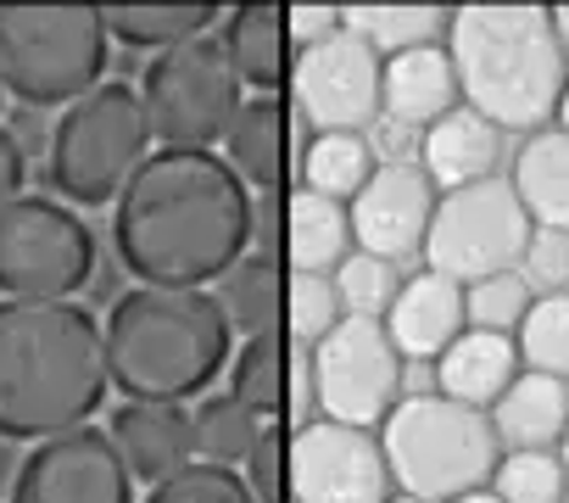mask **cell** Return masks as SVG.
<instances>
[{"mask_svg":"<svg viewBox=\"0 0 569 503\" xmlns=\"http://www.w3.org/2000/svg\"><path fill=\"white\" fill-rule=\"evenodd\" d=\"M391 503H419V497H408V492H402V497H391Z\"/></svg>","mask_w":569,"mask_h":503,"instance_id":"obj_46","label":"cell"},{"mask_svg":"<svg viewBox=\"0 0 569 503\" xmlns=\"http://www.w3.org/2000/svg\"><path fill=\"white\" fill-rule=\"evenodd\" d=\"M536 7H547V0H536ZM552 7H558V0H552Z\"/></svg>","mask_w":569,"mask_h":503,"instance_id":"obj_47","label":"cell"},{"mask_svg":"<svg viewBox=\"0 0 569 503\" xmlns=\"http://www.w3.org/2000/svg\"><path fill=\"white\" fill-rule=\"evenodd\" d=\"M341 319H347V303H341L336 275H291L284 280V325H291L297 347L325 342Z\"/></svg>","mask_w":569,"mask_h":503,"instance_id":"obj_34","label":"cell"},{"mask_svg":"<svg viewBox=\"0 0 569 503\" xmlns=\"http://www.w3.org/2000/svg\"><path fill=\"white\" fill-rule=\"evenodd\" d=\"M23 174H29V162H23L18 135H12V129H0V207H7L12 196H23Z\"/></svg>","mask_w":569,"mask_h":503,"instance_id":"obj_41","label":"cell"},{"mask_svg":"<svg viewBox=\"0 0 569 503\" xmlns=\"http://www.w3.org/2000/svg\"><path fill=\"white\" fill-rule=\"evenodd\" d=\"M558 129H569V85H563V101H558V118H552Z\"/></svg>","mask_w":569,"mask_h":503,"instance_id":"obj_44","label":"cell"},{"mask_svg":"<svg viewBox=\"0 0 569 503\" xmlns=\"http://www.w3.org/2000/svg\"><path fill=\"white\" fill-rule=\"evenodd\" d=\"M240 73L223 51V40L196 34L184 46H168L151 57L140 79V107L151 124V140L162 146H218L240 112Z\"/></svg>","mask_w":569,"mask_h":503,"instance_id":"obj_10","label":"cell"},{"mask_svg":"<svg viewBox=\"0 0 569 503\" xmlns=\"http://www.w3.org/2000/svg\"><path fill=\"white\" fill-rule=\"evenodd\" d=\"M380 73L386 57L358 34V29H336L313 46L297 51L291 62V107L319 129H369L380 124Z\"/></svg>","mask_w":569,"mask_h":503,"instance_id":"obj_12","label":"cell"},{"mask_svg":"<svg viewBox=\"0 0 569 503\" xmlns=\"http://www.w3.org/2000/svg\"><path fill=\"white\" fill-rule=\"evenodd\" d=\"M279 251L291 275H336L352 251V213L336 196L319 190H291L284 196V218H279Z\"/></svg>","mask_w":569,"mask_h":503,"instance_id":"obj_21","label":"cell"},{"mask_svg":"<svg viewBox=\"0 0 569 503\" xmlns=\"http://www.w3.org/2000/svg\"><path fill=\"white\" fill-rule=\"evenodd\" d=\"M151 157V124L140 107V90L123 79H107L84 90L73 107H62L46 151V179L57 201L73 207H107L134 179V168Z\"/></svg>","mask_w":569,"mask_h":503,"instance_id":"obj_7","label":"cell"},{"mask_svg":"<svg viewBox=\"0 0 569 503\" xmlns=\"http://www.w3.org/2000/svg\"><path fill=\"white\" fill-rule=\"evenodd\" d=\"M96 275V235L57 196H12L0 207V297L68 303Z\"/></svg>","mask_w":569,"mask_h":503,"instance_id":"obj_9","label":"cell"},{"mask_svg":"<svg viewBox=\"0 0 569 503\" xmlns=\"http://www.w3.org/2000/svg\"><path fill=\"white\" fill-rule=\"evenodd\" d=\"M291 118H297V107L279 90L240 101V112L223 135V157L251 190H279L284 185V168H291Z\"/></svg>","mask_w":569,"mask_h":503,"instance_id":"obj_19","label":"cell"},{"mask_svg":"<svg viewBox=\"0 0 569 503\" xmlns=\"http://www.w3.org/2000/svg\"><path fill=\"white\" fill-rule=\"evenodd\" d=\"M341 18L380 57H397V51L447 40V18L452 12L441 7V0H352V7H341Z\"/></svg>","mask_w":569,"mask_h":503,"instance_id":"obj_27","label":"cell"},{"mask_svg":"<svg viewBox=\"0 0 569 503\" xmlns=\"http://www.w3.org/2000/svg\"><path fill=\"white\" fill-rule=\"evenodd\" d=\"M519 364L541 369L552 381H569V292H541L525 314V325L513 331Z\"/></svg>","mask_w":569,"mask_h":503,"instance_id":"obj_31","label":"cell"},{"mask_svg":"<svg viewBox=\"0 0 569 503\" xmlns=\"http://www.w3.org/2000/svg\"><path fill=\"white\" fill-rule=\"evenodd\" d=\"M107 331L79 303H0V436L46 442L107 397Z\"/></svg>","mask_w":569,"mask_h":503,"instance_id":"obj_2","label":"cell"},{"mask_svg":"<svg viewBox=\"0 0 569 503\" xmlns=\"http://www.w3.org/2000/svg\"><path fill=\"white\" fill-rule=\"evenodd\" d=\"M291 369H297V353L279 342V331L246 336L240 353L229 358V392H234L251 414L273 420L284 403H291Z\"/></svg>","mask_w":569,"mask_h":503,"instance_id":"obj_28","label":"cell"},{"mask_svg":"<svg viewBox=\"0 0 569 503\" xmlns=\"http://www.w3.org/2000/svg\"><path fill=\"white\" fill-rule=\"evenodd\" d=\"M218 303L229 314V325L240 336H262V331H279V314H284V280L273 269V258H246L223 275L218 286Z\"/></svg>","mask_w":569,"mask_h":503,"instance_id":"obj_30","label":"cell"},{"mask_svg":"<svg viewBox=\"0 0 569 503\" xmlns=\"http://www.w3.org/2000/svg\"><path fill=\"white\" fill-rule=\"evenodd\" d=\"M530 235H536V224H530L513 179L491 174V179L436 196L430 235H425V269H436L458 286H475L486 275L519 269Z\"/></svg>","mask_w":569,"mask_h":503,"instance_id":"obj_8","label":"cell"},{"mask_svg":"<svg viewBox=\"0 0 569 503\" xmlns=\"http://www.w3.org/2000/svg\"><path fill=\"white\" fill-rule=\"evenodd\" d=\"M0 96H7V85H0Z\"/></svg>","mask_w":569,"mask_h":503,"instance_id":"obj_48","label":"cell"},{"mask_svg":"<svg viewBox=\"0 0 569 503\" xmlns=\"http://www.w3.org/2000/svg\"><path fill=\"white\" fill-rule=\"evenodd\" d=\"M380 447L391 464V481L419 503H452L475 486H491L502 442L491 425V408L458 403L447 392H419L391 408L380 425Z\"/></svg>","mask_w":569,"mask_h":503,"instance_id":"obj_5","label":"cell"},{"mask_svg":"<svg viewBox=\"0 0 569 503\" xmlns=\"http://www.w3.org/2000/svg\"><path fill=\"white\" fill-rule=\"evenodd\" d=\"M341 23H347V18H341L336 0H297V7L284 12V40H291V51H302V46L336 34Z\"/></svg>","mask_w":569,"mask_h":503,"instance_id":"obj_40","label":"cell"},{"mask_svg":"<svg viewBox=\"0 0 569 503\" xmlns=\"http://www.w3.org/2000/svg\"><path fill=\"white\" fill-rule=\"evenodd\" d=\"M146 503H257V492L229 464H190V470L157 481Z\"/></svg>","mask_w":569,"mask_h":503,"instance_id":"obj_37","label":"cell"},{"mask_svg":"<svg viewBox=\"0 0 569 503\" xmlns=\"http://www.w3.org/2000/svg\"><path fill=\"white\" fill-rule=\"evenodd\" d=\"M218 40H223L240 85H251L257 96H268V90H279L284 79H291L297 51H291V40H284V12L273 7V0H240Z\"/></svg>","mask_w":569,"mask_h":503,"instance_id":"obj_22","label":"cell"},{"mask_svg":"<svg viewBox=\"0 0 569 503\" xmlns=\"http://www.w3.org/2000/svg\"><path fill=\"white\" fill-rule=\"evenodd\" d=\"M519 347L513 336H497V331H463L441 358H436V392L458 397V403H475V408H491L513 375H519Z\"/></svg>","mask_w":569,"mask_h":503,"instance_id":"obj_23","label":"cell"},{"mask_svg":"<svg viewBox=\"0 0 569 503\" xmlns=\"http://www.w3.org/2000/svg\"><path fill=\"white\" fill-rule=\"evenodd\" d=\"M308 375H313V397H319L325 420H341V425L375 431L402 403V353H397L386 319L347 314L325 342H313Z\"/></svg>","mask_w":569,"mask_h":503,"instance_id":"obj_11","label":"cell"},{"mask_svg":"<svg viewBox=\"0 0 569 503\" xmlns=\"http://www.w3.org/2000/svg\"><path fill=\"white\" fill-rule=\"evenodd\" d=\"M234 325L201 286H134L107 314V369L134 403H184L229 364Z\"/></svg>","mask_w":569,"mask_h":503,"instance_id":"obj_4","label":"cell"},{"mask_svg":"<svg viewBox=\"0 0 569 503\" xmlns=\"http://www.w3.org/2000/svg\"><path fill=\"white\" fill-rule=\"evenodd\" d=\"M257 235L251 185L212 146H162L112 201V246L140 286L223 280Z\"/></svg>","mask_w":569,"mask_h":503,"instance_id":"obj_1","label":"cell"},{"mask_svg":"<svg viewBox=\"0 0 569 503\" xmlns=\"http://www.w3.org/2000/svg\"><path fill=\"white\" fill-rule=\"evenodd\" d=\"M336 286H341V303H347V314H358V319H386L391 314V303H397V292H402V275H397V264H386V258H375V251H347V264L336 269Z\"/></svg>","mask_w":569,"mask_h":503,"instance_id":"obj_36","label":"cell"},{"mask_svg":"<svg viewBox=\"0 0 569 503\" xmlns=\"http://www.w3.org/2000/svg\"><path fill=\"white\" fill-rule=\"evenodd\" d=\"M452 503H502L491 486H475V492H463V497H452Z\"/></svg>","mask_w":569,"mask_h":503,"instance_id":"obj_43","label":"cell"},{"mask_svg":"<svg viewBox=\"0 0 569 503\" xmlns=\"http://www.w3.org/2000/svg\"><path fill=\"white\" fill-rule=\"evenodd\" d=\"M447 57L458 68V96L502 135H530L558 118L569 57L552 7L536 0H463L447 18Z\"/></svg>","mask_w":569,"mask_h":503,"instance_id":"obj_3","label":"cell"},{"mask_svg":"<svg viewBox=\"0 0 569 503\" xmlns=\"http://www.w3.org/2000/svg\"><path fill=\"white\" fill-rule=\"evenodd\" d=\"M12 503H134V475L107 431L73 425L23 458Z\"/></svg>","mask_w":569,"mask_h":503,"instance_id":"obj_14","label":"cell"},{"mask_svg":"<svg viewBox=\"0 0 569 503\" xmlns=\"http://www.w3.org/2000/svg\"><path fill=\"white\" fill-rule=\"evenodd\" d=\"M246 481H251L257 503H291V436H284V425H262V436L246 458Z\"/></svg>","mask_w":569,"mask_h":503,"instance_id":"obj_38","label":"cell"},{"mask_svg":"<svg viewBox=\"0 0 569 503\" xmlns=\"http://www.w3.org/2000/svg\"><path fill=\"white\" fill-rule=\"evenodd\" d=\"M112 447L123 453L129 475H140L146 486L190 470L196 458V414L184 403H123L112 414Z\"/></svg>","mask_w":569,"mask_h":503,"instance_id":"obj_17","label":"cell"},{"mask_svg":"<svg viewBox=\"0 0 569 503\" xmlns=\"http://www.w3.org/2000/svg\"><path fill=\"white\" fill-rule=\"evenodd\" d=\"M497 162H502V129L491 118H480L475 107H463V101L419 135V168L430 174L436 190L491 179Z\"/></svg>","mask_w":569,"mask_h":503,"instance_id":"obj_20","label":"cell"},{"mask_svg":"<svg viewBox=\"0 0 569 503\" xmlns=\"http://www.w3.org/2000/svg\"><path fill=\"white\" fill-rule=\"evenodd\" d=\"M375 140L358 135V129H319L308 146H302V185L319 190V196H336V201H352L369 174H375Z\"/></svg>","mask_w":569,"mask_h":503,"instance_id":"obj_29","label":"cell"},{"mask_svg":"<svg viewBox=\"0 0 569 503\" xmlns=\"http://www.w3.org/2000/svg\"><path fill=\"white\" fill-rule=\"evenodd\" d=\"M107 73L101 7L29 0L0 7V85L23 107H73Z\"/></svg>","mask_w":569,"mask_h":503,"instance_id":"obj_6","label":"cell"},{"mask_svg":"<svg viewBox=\"0 0 569 503\" xmlns=\"http://www.w3.org/2000/svg\"><path fill=\"white\" fill-rule=\"evenodd\" d=\"M558 458H563V470H569V431H563V442H558Z\"/></svg>","mask_w":569,"mask_h":503,"instance_id":"obj_45","label":"cell"},{"mask_svg":"<svg viewBox=\"0 0 569 503\" xmlns=\"http://www.w3.org/2000/svg\"><path fill=\"white\" fill-rule=\"evenodd\" d=\"M391 486L375 431L325 414L291 431V503H391Z\"/></svg>","mask_w":569,"mask_h":503,"instance_id":"obj_13","label":"cell"},{"mask_svg":"<svg viewBox=\"0 0 569 503\" xmlns=\"http://www.w3.org/2000/svg\"><path fill=\"white\" fill-rule=\"evenodd\" d=\"M552 23H558V40H563V57H569V0L552 7Z\"/></svg>","mask_w":569,"mask_h":503,"instance_id":"obj_42","label":"cell"},{"mask_svg":"<svg viewBox=\"0 0 569 503\" xmlns=\"http://www.w3.org/2000/svg\"><path fill=\"white\" fill-rule=\"evenodd\" d=\"M386 331H391V342H397V353L402 358H441L463 331H469V319H463V286L458 280H447V275H436V269H419L413 280H402V292H397V303H391V314H386Z\"/></svg>","mask_w":569,"mask_h":503,"instance_id":"obj_18","label":"cell"},{"mask_svg":"<svg viewBox=\"0 0 569 503\" xmlns=\"http://www.w3.org/2000/svg\"><path fill=\"white\" fill-rule=\"evenodd\" d=\"M519 275L530 280V292H569V229H536L525 258H519Z\"/></svg>","mask_w":569,"mask_h":503,"instance_id":"obj_39","label":"cell"},{"mask_svg":"<svg viewBox=\"0 0 569 503\" xmlns=\"http://www.w3.org/2000/svg\"><path fill=\"white\" fill-rule=\"evenodd\" d=\"M436 185L419 168V157H386L375 162L369 185L347 201L352 213V246L375 251L386 264H402L413 251H425L430 235V213H436Z\"/></svg>","mask_w":569,"mask_h":503,"instance_id":"obj_15","label":"cell"},{"mask_svg":"<svg viewBox=\"0 0 569 503\" xmlns=\"http://www.w3.org/2000/svg\"><path fill=\"white\" fill-rule=\"evenodd\" d=\"M530 303H536V292H530V280H525L519 269H508V275H486V280L463 286V319H469V331L513 336V331L525 325Z\"/></svg>","mask_w":569,"mask_h":503,"instance_id":"obj_35","label":"cell"},{"mask_svg":"<svg viewBox=\"0 0 569 503\" xmlns=\"http://www.w3.org/2000/svg\"><path fill=\"white\" fill-rule=\"evenodd\" d=\"M497 442L513 447H558L569 431V381H552L541 369H519L513 386L491 403Z\"/></svg>","mask_w":569,"mask_h":503,"instance_id":"obj_24","label":"cell"},{"mask_svg":"<svg viewBox=\"0 0 569 503\" xmlns=\"http://www.w3.org/2000/svg\"><path fill=\"white\" fill-rule=\"evenodd\" d=\"M491 492L502 503H563L569 470H563L558 447H513V453L497 458Z\"/></svg>","mask_w":569,"mask_h":503,"instance_id":"obj_33","label":"cell"},{"mask_svg":"<svg viewBox=\"0 0 569 503\" xmlns=\"http://www.w3.org/2000/svg\"><path fill=\"white\" fill-rule=\"evenodd\" d=\"M257 436H262V414H251L234 392L229 397H207L196 408V453L207 464H229V470L246 464Z\"/></svg>","mask_w":569,"mask_h":503,"instance_id":"obj_32","label":"cell"},{"mask_svg":"<svg viewBox=\"0 0 569 503\" xmlns=\"http://www.w3.org/2000/svg\"><path fill=\"white\" fill-rule=\"evenodd\" d=\"M458 101H463L458 96V68H452V57H447L441 40L386 57V73H380V124L408 129V135H425Z\"/></svg>","mask_w":569,"mask_h":503,"instance_id":"obj_16","label":"cell"},{"mask_svg":"<svg viewBox=\"0 0 569 503\" xmlns=\"http://www.w3.org/2000/svg\"><path fill=\"white\" fill-rule=\"evenodd\" d=\"M513 190L536 229H569V129L541 124L513 151Z\"/></svg>","mask_w":569,"mask_h":503,"instance_id":"obj_25","label":"cell"},{"mask_svg":"<svg viewBox=\"0 0 569 503\" xmlns=\"http://www.w3.org/2000/svg\"><path fill=\"white\" fill-rule=\"evenodd\" d=\"M212 18H218L212 0H112V7H101L107 40H118L129 51L184 46V40L207 34Z\"/></svg>","mask_w":569,"mask_h":503,"instance_id":"obj_26","label":"cell"}]
</instances>
